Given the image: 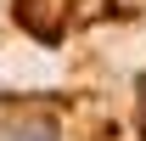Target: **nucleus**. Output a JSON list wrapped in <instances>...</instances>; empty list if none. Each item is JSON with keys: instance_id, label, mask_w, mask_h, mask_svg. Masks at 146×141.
Segmentation results:
<instances>
[{"instance_id": "nucleus-1", "label": "nucleus", "mask_w": 146, "mask_h": 141, "mask_svg": "<svg viewBox=\"0 0 146 141\" xmlns=\"http://www.w3.org/2000/svg\"><path fill=\"white\" fill-rule=\"evenodd\" d=\"M17 141H51L45 130H17Z\"/></svg>"}, {"instance_id": "nucleus-2", "label": "nucleus", "mask_w": 146, "mask_h": 141, "mask_svg": "<svg viewBox=\"0 0 146 141\" xmlns=\"http://www.w3.org/2000/svg\"><path fill=\"white\" fill-rule=\"evenodd\" d=\"M141 136H146V79H141Z\"/></svg>"}]
</instances>
